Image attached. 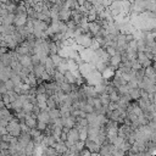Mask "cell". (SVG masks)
<instances>
[{"label":"cell","instance_id":"obj_1","mask_svg":"<svg viewBox=\"0 0 156 156\" xmlns=\"http://www.w3.org/2000/svg\"><path fill=\"white\" fill-rule=\"evenodd\" d=\"M6 128H7V132H9L11 135H13V136H18V135L21 134V132H22L21 124H20V119H18L16 116H15V118H13L12 121H10V122L7 123Z\"/></svg>","mask_w":156,"mask_h":156},{"label":"cell","instance_id":"obj_2","mask_svg":"<svg viewBox=\"0 0 156 156\" xmlns=\"http://www.w3.org/2000/svg\"><path fill=\"white\" fill-rule=\"evenodd\" d=\"M78 140H80V138H79V130H78V128L72 127V128L69 129L68 134H67V140H66L65 143H66V145H67V147H68L69 145L76 144Z\"/></svg>","mask_w":156,"mask_h":156},{"label":"cell","instance_id":"obj_3","mask_svg":"<svg viewBox=\"0 0 156 156\" xmlns=\"http://www.w3.org/2000/svg\"><path fill=\"white\" fill-rule=\"evenodd\" d=\"M84 147H87V149L91 152V155H96V154H99L100 144H99L98 141L90 139V138H87V139L84 140Z\"/></svg>","mask_w":156,"mask_h":156},{"label":"cell","instance_id":"obj_4","mask_svg":"<svg viewBox=\"0 0 156 156\" xmlns=\"http://www.w3.org/2000/svg\"><path fill=\"white\" fill-rule=\"evenodd\" d=\"M113 147L115 145L110 141H105L104 144L100 145V150H99V154L100 155H104V156H107V155H112V151H113Z\"/></svg>","mask_w":156,"mask_h":156},{"label":"cell","instance_id":"obj_5","mask_svg":"<svg viewBox=\"0 0 156 156\" xmlns=\"http://www.w3.org/2000/svg\"><path fill=\"white\" fill-rule=\"evenodd\" d=\"M71 17H72V9H68L65 6L62 9H60V11H58V20L60 21L67 22L71 20Z\"/></svg>","mask_w":156,"mask_h":156},{"label":"cell","instance_id":"obj_6","mask_svg":"<svg viewBox=\"0 0 156 156\" xmlns=\"http://www.w3.org/2000/svg\"><path fill=\"white\" fill-rule=\"evenodd\" d=\"M138 61L140 62V65L145 68V67H147V66H150L151 65V58H149V56H147V54H146V51H138Z\"/></svg>","mask_w":156,"mask_h":156},{"label":"cell","instance_id":"obj_7","mask_svg":"<svg viewBox=\"0 0 156 156\" xmlns=\"http://www.w3.org/2000/svg\"><path fill=\"white\" fill-rule=\"evenodd\" d=\"M45 72H46V71H45L44 63H39V65H34V66H33L32 73L37 77V79H41V76H43Z\"/></svg>","mask_w":156,"mask_h":156},{"label":"cell","instance_id":"obj_8","mask_svg":"<svg viewBox=\"0 0 156 156\" xmlns=\"http://www.w3.org/2000/svg\"><path fill=\"white\" fill-rule=\"evenodd\" d=\"M37 118H38V121H41V122H44L46 124H49V123L52 122V118H51V116H50V113H49L48 110H41L39 112V115L37 116Z\"/></svg>","mask_w":156,"mask_h":156},{"label":"cell","instance_id":"obj_9","mask_svg":"<svg viewBox=\"0 0 156 156\" xmlns=\"http://www.w3.org/2000/svg\"><path fill=\"white\" fill-rule=\"evenodd\" d=\"M12 61H13V56H12V50H9L7 52H5V54H1V63L4 65V66H11V63H12Z\"/></svg>","mask_w":156,"mask_h":156},{"label":"cell","instance_id":"obj_10","mask_svg":"<svg viewBox=\"0 0 156 156\" xmlns=\"http://www.w3.org/2000/svg\"><path fill=\"white\" fill-rule=\"evenodd\" d=\"M27 18H28V15H27V13H20V15H15V21H13V24H15L16 27H18V26H23V24H26Z\"/></svg>","mask_w":156,"mask_h":156},{"label":"cell","instance_id":"obj_11","mask_svg":"<svg viewBox=\"0 0 156 156\" xmlns=\"http://www.w3.org/2000/svg\"><path fill=\"white\" fill-rule=\"evenodd\" d=\"M62 118V124L63 127H68V128H72L76 126V121H77V117H74L73 115L68 116V117H61Z\"/></svg>","mask_w":156,"mask_h":156},{"label":"cell","instance_id":"obj_12","mask_svg":"<svg viewBox=\"0 0 156 156\" xmlns=\"http://www.w3.org/2000/svg\"><path fill=\"white\" fill-rule=\"evenodd\" d=\"M121 61H122V54L121 52H117L116 55H113V56H111L110 57V66H112L113 68H118V66H119V63H121Z\"/></svg>","mask_w":156,"mask_h":156},{"label":"cell","instance_id":"obj_13","mask_svg":"<svg viewBox=\"0 0 156 156\" xmlns=\"http://www.w3.org/2000/svg\"><path fill=\"white\" fill-rule=\"evenodd\" d=\"M18 61L23 66V67H29V66H33L32 63V55H20L18 57Z\"/></svg>","mask_w":156,"mask_h":156},{"label":"cell","instance_id":"obj_14","mask_svg":"<svg viewBox=\"0 0 156 156\" xmlns=\"http://www.w3.org/2000/svg\"><path fill=\"white\" fill-rule=\"evenodd\" d=\"M63 76H65V82H68V83H71V84H76V76H74V73H73V71H71V69H67L65 73H63Z\"/></svg>","mask_w":156,"mask_h":156},{"label":"cell","instance_id":"obj_15","mask_svg":"<svg viewBox=\"0 0 156 156\" xmlns=\"http://www.w3.org/2000/svg\"><path fill=\"white\" fill-rule=\"evenodd\" d=\"M129 95H130L132 100H139L141 98V89L140 88H130Z\"/></svg>","mask_w":156,"mask_h":156},{"label":"cell","instance_id":"obj_16","mask_svg":"<svg viewBox=\"0 0 156 156\" xmlns=\"http://www.w3.org/2000/svg\"><path fill=\"white\" fill-rule=\"evenodd\" d=\"M145 76L147 78H150V79H152V80L156 82V71H155V68L151 65L147 66V67H145Z\"/></svg>","mask_w":156,"mask_h":156},{"label":"cell","instance_id":"obj_17","mask_svg":"<svg viewBox=\"0 0 156 156\" xmlns=\"http://www.w3.org/2000/svg\"><path fill=\"white\" fill-rule=\"evenodd\" d=\"M1 20H2V24H13V21H15V13H6L5 16H1Z\"/></svg>","mask_w":156,"mask_h":156},{"label":"cell","instance_id":"obj_18","mask_svg":"<svg viewBox=\"0 0 156 156\" xmlns=\"http://www.w3.org/2000/svg\"><path fill=\"white\" fill-rule=\"evenodd\" d=\"M50 57H51V60H52V62L55 63L56 67H57L58 65H61V63L63 62V60L66 58V57H62L58 52H57V54H52V55H50Z\"/></svg>","mask_w":156,"mask_h":156},{"label":"cell","instance_id":"obj_19","mask_svg":"<svg viewBox=\"0 0 156 156\" xmlns=\"http://www.w3.org/2000/svg\"><path fill=\"white\" fill-rule=\"evenodd\" d=\"M60 87H61V90L63 93H66V94H69L72 91V89H73V84H71L68 82H65V80L62 83H60Z\"/></svg>","mask_w":156,"mask_h":156},{"label":"cell","instance_id":"obj_20","mask_svg":"<svg viewBox=\"0 0 156 156\" xmlns=\"http://www.w3.org/2000/svg\"><path fill=\"white\" fill-rule=\"evenodd\" d=\"M99 99H100V101H101L102 106H108V104L111 102V100H110V95H108L107 93L100 94V95H99Z\"/></svg>","mask_w":156,"mask_h":156},{"label":"cell","instance_id":"obj_21","mask_svg":"<svg viewBox=\"0 0 156 156\" xmlns=\"http://www.w3.org/2000/svg\"><path fill=\"white\" fill-rule=\"evenodd\" d=\"M49 52H50V55L58 52V48H57L56 43L54 40H51V39H49Z\"/></svg>","mask_w":156,"mask_h":156},{"label":"cell","instance_id":"obj_22","mask_svg":"<svg viewBox=\"0 0 156 156\" xmlns=\"http://www.w3.org/2000/svg\"><path fill=\"white\" fill-rule=\"evenodd\" d=\"M52 80H55V82H57V83H62V82L65 80V76H63V73L56 69V72H55L54 76H52Z\"/></svg>","mask_w":156,"mask_h":156},{"label":"cell","instance_id":"obj_23","mask_svg":"<svg viewBox=\"0 0 156 156\" xmlns=\"http://www.w3.org/2000/svg\"><path fill=\"white\" fill-rule=\"evenodd\" d=\"M49 113H50L52 121L56 119V118H60V117H61V111H60V108H57V107H56V108H51V110H49Z\"/></svg>","mask_w":156,"mask_h":156},{"label":"cell","instance_id":"obj_24","mask_svg":"<svg viewBox=\"0 0 156 156\" xmlns=\"http://www.w3.org/2000/svg\"><path fill=\"white\" fill-rule=\"evenodd\" d=\"M78 130H79V138H80V140L84 141L88 138V127H80V128H78Z\"/></svg>","mask_w":156,"mask_h":156},{"label":"cell","instance_id":"obj_25","mask_svg":"<svg viewBox=\"0 0 156 156\" xmlns=\"http://www.w3.org/2000/svg\"><path fill=\"white\" fill-rule=\"evenodd\" d=\"M105 50H106V52L110 55V57H111V56H113V55H116V54L118 52L117 48H116V46H113V45H107V46H105Z\"/></svg>","mask_w":156,"mask_h":156},{"label":"cell","instance_id":"obj_26","mask_svg":"<svg viewBox=\"0 0 156 156\" xmlns=\"http://www.w3.org/2000/svg\"><path fill=\"white\" fill-rule=\"evenodd\" d=\"M46 104H48V107H49V110H51V108H56L57 107V102L51 98V96H49L48 98V100H46Z\"/></svg>","mask_w":156,"mask_h":156},{"label":"cell","instance_id":"obj_27","mask_svg":"<svg viewBox=\"0 0 156 156\" xmlns=\"http://www.w3.org/2000/svg\"><path fill=\"white\" fill-rule=\"evenodd\" d=\"M5 83V87L7 88V90H12L13 89V87H15V83H13V80L10 78V79H7V80H5L4 82Z\"/></svg>","mask_w":156,"mask_h":156},{"label":"cell","instance_id":"obj_28","mask_svg":"<svg viewBox=\"0 0 156 156\" xmlns=\"http://www.w3.org/2000/svg\"><path fill=\"white\" fill-rule=\"evenodd\" d=\"M46 127H48V124H46V123H44V122H41V121H38V123H37V127H35V128H38L40 132H44V130L46 129Z\"/></svg>","mask_w":156,"mask_h":156},{"label":"cell","instance_id":"obj_29","mask_svg":"<svg viewBox=\"0 0 156 156\" xmlns=\"http://www.w3.org/2000/svg\"><path fill=\"white\" fill-rule=\"evenodd\" d=\"M2 101L5 102V105L9 107L10 106V104H11V99H10V96H9V94L6 93V94H2Z\"/></svg>","mask_w":156,"mask_h":156},{"label":"cell","instance_id":"obj_30","mask_svg":"<svg viewBox=\"0 0 156 156\" xmlns=\"http://www.w3.org/2000/svg\"><path fill=\"white\" fill-rule=\"evenodd\" d=\"M13 90L20 95V94H22V83L21 84H16L15 87H13Z\"/></svg>","mask_w":156,"mask_h":156},{"label":"cell","instance_id":"obj_31","mask_svg":"<svg viewBox=\"0 0 156 156\" xmlns=\"http://www.w3.org/2000/svg\"><path fill=\"white\" fill-rule=\"evenodd\" d=\"M0 4H1V2H0Z\"/></svg>","mask_w":156,"mask_h":156}]
</instances>
